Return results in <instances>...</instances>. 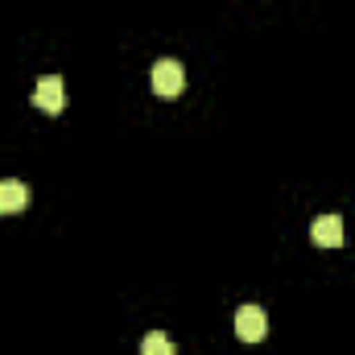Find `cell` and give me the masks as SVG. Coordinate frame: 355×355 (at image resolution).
Segmentation results:
<instances>
[{"label": "cell", "mask_w": 355, "mask_h": 355, "mask_svg": "<svg viewBox=\"0 0 355 355\" xmlns=\"http://www.w3.org/2000/svg\"><path fill=\"white\" fill-rule=\"evenodd\" d=\"M153 91H157V95H166V99L182 95V91H186V71H182V62L162 58V62L153 67Z\"/></svg>", "instance_id": "1"}, {"label": "cell", "mask_w": 355, "mask_h": 355, "mask_svg": "<svg viewBox=\"0 0 355 355\" xmlns=\"http://www.w3.org/2000/svg\"><path fill=\"white\" fill-rule=\"evenodd\" d=\"M310 240H314L318 248H343V244H347V227H343L339 215H318V219L310 223Z\"/></svg>", "instance_id": "2"}, {"label": "cell", "mask_w": 355, "mask_h": 355, "mask_svg": "<svg viewBox=\"0 0 355 355\" xmlns=\"http://www.w3.org/2000/svg\"><path fill=\"white\" fill-rule=\"evenodd\" d=\"M62 103H67V87H62V79H58V75L37 79V87H33V107H42L46 116H58V112H62Z\"/></svg>", "instance_id": "3"}, {"label": "cell", "mask_w": 355, "mask_h": 355, "mask_svg": "<svg viewBox=\"0 0 355 355\" xmlns=\"http://www.w3.org/2000/svg\"><path fill=\"white\" fill-rule=\"evenodd\" d=\"M268 331V318L261 306H240L236 310V335L244 339V343H261Z\"/></svg>", "instance_id": "4"}, {"label": "cell", "mask_w": 355, "mask_h": 355, "mask_svg": "<svg viewBox=\"0 0 355 355\" xmlns=\"http://www.w3.org/2000/svg\"><path fill=\"white\" fill-rule=\"evenodd\" d=\"M29 202V186L17 178H0V215H21Z\"/></svg>", "instance_id": "5"}, {"label": "cell", "mask_w": 355, "mask_h": 355, "mask_svg": "<svg viewBox=\"0 0 355 355\" xmlns=\"http://www.w3.org/2000/svg\"><path fill=\"white\" fill-rule=\"evenodd\" d=\"M141 355H174L170 335H162V331H149V335L141 339Z\"/></svg>", "instance_id": "6"}]
</instances>
